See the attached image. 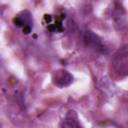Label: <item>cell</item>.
Returning a JSON list of instances; mask_svg holds the SVG:
<instances>
[{
  "label": "cell",
  "instance_id": "obj_3",
  "mask_svg": "<svg viewBox=\"0 0 128 128\" xmlns=\"http://www.w3.org/2000/svg\"><path fill=\"white\" fill-rule=\"evenodd\" d=\"M84 42L87 47H90L97 51H103L104 45L102 39L92 31H86L84 34Z\"/></svg>",
  "mask_w": 128,
  "mask_h": 128
},
{
  "label": "cell",
  "instance_id": "obj_4",
  "mask_svg": "<svg viewBox=\"0 0 128 128\" xmlns=\"http://www.w3.org/2000/svg\"><path fill=\"white\" fill-rule=\"evenodd\" d=\"M14 24L17 27H22L23 32L28 34L31 30V15L28 11H22L14 18Z\"/></svg>",
  "mask_w": 128,
  "mask_h": 128
},
{
  "label": "cell",
  "instance_id": "obj_1",
  "mask_svg": "<svg viewBox=\"0 0 128 128\" xmlns=\"http://www.w3.org/2000/svg\"><path fill=\"white\" fill-rule=\"evenodd\" d=\"M113 66L115 70L120 73V75L126 76L128 73V51H127V45H124L118 53L116 54L114 61H113Z\"/></svg>",
  "mask_w": 128,
  "mask_h": 128
},
{
  "label": "cell",
  "instance_id": "obj_2",
  "mask_svg": "<svg viewBox=\"0 0 128 128\" xmlns=\"http://www.w3.org/2000/svg\"><path fill=\"white\" fill-rule=\"evenodd\" d=\"M52 81L54 85H56L59 88L68 87L73 82V76L70 72H68L65 69H58L55 70L52 74Z\"/></svg>",
  "mask_w": 128,
  "mask_h": 128
},
{
  "label": "cell",
  "instance_id": "obj_5",
  "mask_svg": "<svg viewBox=\"0 0 128 128\" xmlns=\"http://www.w3.org/2000/svg\"><path fill=\"white\" fill-rule=\"evenodd\" d=\"M59 126L60 127H66V128H79L81 125L78 122L76 112L74 110H70V111H68L65 119L62 120V122L60 123Z\"/></svg>",
  "mask_w": 128,
  "mask_h": 128
}]
</instances>
